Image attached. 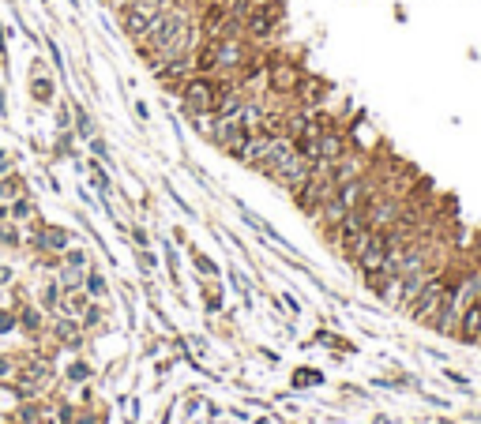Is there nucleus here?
Returning <instances> with one entry per match:
<instances>
[{
  "label": "nucleus",
  "instance_id": "nucleus-26",
  "mask_svg": "<svg viewBox=\"0 0 481 424\" xmlns=\"http://www.w3.org/2000/svg\"><path fill=\"white\" fill-rule=\"evenodd\" d=\"M136 116H139V121H151V109H147V102H136Z\"/></svg>",
  "mask_w": 481,
  "mask_h": 424
},
{
  "label": "nucleus",
  "instance_id": "nucleus-14",
  "mask_svg": "<svg viewBox=\"0 0 481 424\" xmlns=\"http://www.w3.org/2000/svg\"><path fill=\"white\" fill-rule=\"evenodd\" d=\"M53 335H57L60 342H68V346H75V342H79V335H75V327H72L68 320H57V323H53Z\"/></svg>",
  "mask_w": 481,
  "mask_h": 424
},
{
  "label": "nucleus",
  "instance_id": "nucleus-5",
  "mask_svg": "<svg viewBox=\"0 0 481 424\" xmlns=\"http://www.w3.org/2000/svg\"><path fill=\"white\" fill-rule=\"evenodd\" d=\"M31 98L38 105H53V102H57V83H53L38 64H34V75H31Z\"/></svg>",
  "mask_w": 481,
  "mask_h": 424
},
{
  "label": "nucleus",
  "instance_id": "nucleus-19",
  "mask_svg": "<svg viewBox=\"0 0 481 424\" xmlns=\"http://www.w3.org/2000/svg\"><path fill=\"white\" fill-rule=\"evenodd\" d=\"M57 131H72V105H64V102L57 109Z\"/></svg>",
  "mask_w": 481,
  "mask_h": 424
},
{
  "label": "nucleus",
  "instance_id": "nucleus-1",
  "mask_svg": "<svg viewBox=\"0 0 481 424\" xmlns=\"http://www.w3.org/2000/svg\"><path fill=\"white\" fill-rule=\"evenodd\" d=\"M215 98H218V79L215 75H189L181 83V109L184 116L196 113H215Z\"/></svg>",
  "mask_w": 481,
  "mask_h": 424
},
{
  "label": "nucleus",
  "instance_id": "nucleus-10",
  "mask_svg": "<svg viewBox=\"0 0 481 424\" xmlns=\"http://www.w3.org/2000/svg\"><path fill=\"white\" fill-rule=\"evenodd\" d=\"M83 271H79V267H60V289H64V293H72V289H83Z\"/></svg>",
  "mask_w": 481,
  "mask_h": 424
},
{
  "label": "nucleus",
  "instance_id": "nucleus-25",
  "mask_svg": "<svg viewBox=\"0 0 481 424\" xmlns=\"http://www.w3.org/2000/svg\"><path fill=\"white\" fill-rule=\"evenodd\" d=\"M11 327H16V315H11V312H0V335H4V330H11Z\"/></svg>",
  "mask_w": 481,
  "mask_h": 424
},
{
  "label": "nucleus",
  "instance_id": "nucleus-23",
  "mask_svg": "<svg viewBox=\"0 0 481 424\" xmlns=\"http://www.w3.org/2000/svg\"><path fill=\"white\" fill-rule=\"evenodd\" d=\"M132 233V241H136V248H147V244H151V241H147V229H143V225H136V229H128Z\"/></svg>",
  "mask_w": 481,
  "mask_h": 424
},
{
  "label": "nucleus",
  "instance_id": "nucleus-24",
  "mask_svg": "<svg viewBox=\"0 0 481 424\" xmlns=\"http://www.w3.org/2000/svg\"><path fill=\"white\" fill-rule=\"evenodd\" d=\"M95 323H102V308H87L83 312V327H95Z\"/></svg>",
  "mask_w": 481,
  "mask_h": 424
},
{
  "label": "nucleus",
  "instance_id": "nucleus-4",
  "mask_svg": "<svg viewBox=\"0 0 481 424\" xmlns=\"http://www.w3.org/2000/svg\"><path fill=\"white\" fill-rule=\"evenodd\" d=\"M384 259H387V233H384V229H372L369 244H365V251L357 256L354 267L361 271V278H365V274H376V271L384 267Z\"/></svg>",
  "mask_w": 481,
  "mask_h": 424
},
{
  "label": "nucleus",
  "instance_id": "nucleus-3",
  "mask_svg": "<svg viewBox=\"0 0 481 424\" xmlns=\"http://www.w3.org/2000/svg\"><path fill=\"white\" fill-rule=\"evenodd\" d=\"M252 45L245 38H218L215 42V75H240Z\"/></svg>",
  "mask_w": 481,
  "mask_h": 424
},
{
  "label": "nucleus",
  "instance_id": "nucleus-12",
  "mask_svg": "<svg viewBox=\"0 0 481 424\" xmlns=\"http://www.w3.org/2000/svg\"><path fill=\"white\" fill-rule=\"evenodd\" d=\"M87 147H90V154H95L98 162H105V165L113 162V154H110V143H105L102 136H90V139H87Z\"/></svg>",
  "mask_w": 481,
  "mask_h": 424
},
{
  "label": "nucleus",
  "instance_id": "nucleus-6",
  "mask_svg": "<svg viewBox=\"0 0 481 424\" xmlns=\"http://www.w3.org/2000/svg\"><path fill=\"white\" fill-rule=\"evenodd\" d=\"M147 26H151V19L143 16V11H136V8H125L120 4V31H125L132 42H139V38L147 34Z\"/></svg>",
  "mask_w": 481,
  "mask_h": 424
},
{
  "label": "nucleus",
  "instance_id": "nucleus-8",
  "mask_svg": "<svg viewBox=\"0 0 481 424\" xmlns=\"http://www.w3.org/2000/svg\"><path fill=\"white\" fill-rule=\"evenodd\" d=\"M72 128H75V139H90V136H98L95 131V121H90V113L83 109V105H72Z\"/></svg>",
  "mask_w": 481,
  "mask_h": 424
},
{
  "label": "nucleus",
  "instance_id": "nucleus-15",
  "mask_svg": "<svg viewBox=\"0 0 481 424\" xmlns=\"http://www.w3.org/2000/svg\"><path fill=\"white\" fill-rule=\"evenodd\" d=\"M64 267H79V271H87V251H79V248H64Z\"/></svg>",
  "mask_w": 481,
  "mask_h": 424
},
{
  "label": "nucleus",
  "instance_id": "nucleus-13",
  "mask_svg": "<svg viewBox=\"0 0 481 424\" xmlns=\"http://www.w3.org/2000/svg\"><path fill=\"white\" fill-rule=\"evenodd\" d=\"M0 244L4 248H19L23 244V237H19V229L11 222H0Z\"/></svg>",
  "mask_w": 481,
  "mask_h": 424
},
{
  "label": "nucleus",
  "instance_id": "nucleus-9",
  "mask_svg": "<svg viewBox=\"0 0 481 424\" xmlns=\"http://www.w3.org/2000/svg\"><path fill=\"white\" fill-rule=\"evenodd\" d=\"M8 218L11 222H31L34 218V200H31V195H26V192L16 195V200L8 203Z\"/></svg>",
  "mask_w": 481,
  "mask_h": 424
},
{
  "label": "nucleus",
  "instance_id": "nucleus-22",
  "mask_svg": "<svg viewBox=\"0 0 481 424\" xmlns=\"http://www.w3.org/2000/svg\"><path fill=\"white\" fill-rule=\"evenodd\" d=\"M293 383H297V387H312V383H319V372H297Z\"/></svg>",
  "mask_w": 481,
  "mask_h": 424
},
{
  "label": "nucleus",
  "instance_id": "nucleus-27",
  "mask_svg": "<svg viewBox=\"0 0 481 424\" xmlns=\"http://www.w3.org/2000/svg\"><path fill=\"white\" fill-rule=\"evenodd\" d=\"M11 282V267H4V263H0V286H8Z\"/></svg>",
  "mask_w": 481,
  "mask_h": 424
},
{
  "label": "nucleus",
  "instance_id": "nucleus-20",
  "mask_svg": "<svg viewBox=\"0 0 481 424\" xmlns=\"http://www.w3.org/2000/svg\"><path fill=\"white\" fill-rule=\"evenodd\" d=\"M19 323H23V330H38V323H42V315H38V308H26V312L19 315Z\"/></svg>",
  "mask_w": 481,
  "mask_h": 424
},
{
  "label": "nucleus",
  "instance_id": "nucleus-30",
  "mask_svg": "<svg viewBox=\"0 0 481 424\" xmlns=\"http://www.w3.org/2000/svg\"><path fill=\"white\" fill-rule=\"evenodd\" d=\"M68 4H72V8H79V0H68Z\"/></svg>",
  "mask_w": 481,
  "mask_h": 424
},
{
  "label": "nucleus",
  "instance_id": "nucleus-2",
  "mask_svg": "<svg viewBox=\"0 0 481 424\" xmlns=\"http://www.w3.org/2000/svg\"><path fill=\"white\" fill-rule=\"evenodd\" d=\"M305 68L293 57H271L267 60V94L271 98H293V90L301 87Z\"/></svg>",
  "mask_w": 481,
  "mask_h": 424
},
{
  "label": "nucleus",
  "instance_id": "nucleus-29",
  "mask_svg": "<svg viewBox=\"0 0 481 424\" xmlns=\"http://www.w3.org/2000/svg\"><path fill=\"white\" fill-rule=\"evenodd\" d=\"M8 116V98H4V87H0V121Z\"/></svg>",
  "mask_w": 481,
  "mask_h": 424
},
{
  "label": "nucleus",
  "instance_id": "nucleus-21",
  "mask_svg": "<svg viewBox=\"0 0 481 424\" xmlns=\"http://www.w3.org/2000/svg\"><path fill=\"white\" fill-rule=\"evenodd\" d=\"M192 259H196V267H199V274H215V263H211L204 251H192Z\"/></svg>",
  "mask_w": 481,
  "mask_h": 424
},
{
  "label": "nucleus",
  "instance_id": "nucleus-16",
  "mask_svg": "<svg viewBox=\"0 0 481 424\" xmlns=\"http://www.w3.org/2000/svg\"><path fill=\"white\" fill-rule=\"evenodd\" d=\"M46 49H49V64L57 68L60 75H64V53H60V45L53 42V38H46Z\"/></svg>",
  "mask_w": 481,
  "mask_h": 424
},
{
  "label": "nucleus",
  "instance_id": "nucleus-17",
  "mask_svg": "<svg viewBox=\"0 0 481 424\" xmlns=\"http://www.w3.org/2000/svg\"><path fill=\"white\" fill-rule=\"evenodd\" d=\"M57 297H60V282H49L42 289V308H57Z\"/></svg>",
  "mask_w": 481,
  "mask_h": 424
},
{
  "label": "nucleus",
  "instance_id": "nucleus-28",
  "mask_svg": "<svg viewBox=\"0 0 481 424\" xmlns=\"http://www.w3.org/2000/svg\"><path fill=\"white\" fill-rule=\"evenodd\" d=\"M470 256H474V259H477V263H481V233H477V241H474V244H470Z\"/></svg>",
  "mask_w": 481,
  "mask_h": 424
},
{
  "label": "nucleus",
  "instance_id": "nucleus-18",
  "mask_svg": "<svg viewBox=\"0 0 481 424\" xmlns=\"http://www.w3.org/2000/svg\"><path fill=\"white\" fill-rule=\"evenodd\" d=\"M42 379H49V368L46 364H34V372L23 376V383H31V387H42Z\"/></svg>",
  "mask_w": 481,
  "mask_h": 424
},
{
  "label": "nucleus",
  "instance_id": "nucleus-11",
  "mask_svg": "<svg viewBox=\"0 0 481 424\" xmlns=\"http://www.w3.org/2000/svg\"><path fill=\"white\" fill-rule=\"evenodd\" d=\"M83 293H87V297H105V278H102L98 271H87V278H83Z\"/></svg>",
  "mask_w": 481,
  "mask_h": 424
},
{
  "label": "nucleus",
  "instance_id": "nucleus-7",
  "mask_svg": "<svg viewBox=\"0 0 481 424\" xmlns=\"http://www.w3.org/2000/svg\"><path fill=\"white\" fill-rule=\"evenodd\" d=\"M87 173H90V184L98 188V195H102V200H110L113 180H110V169H105V162H98V158H90V162H87Z\"/></svg>",
  "mask_w": 481,
  "mask_h": 424
}]
</instances>
